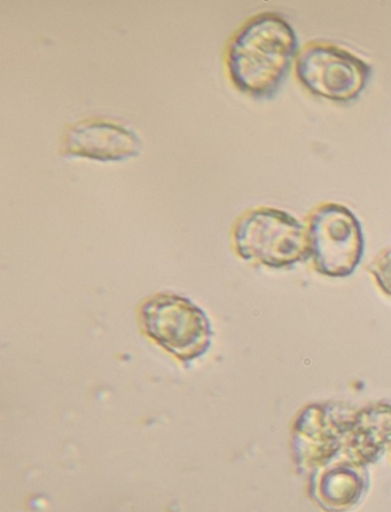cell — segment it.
Returning <instances> with one entry per match:
<instances>
[{
	"mask_svg": "<svg viewBox=\"0 0 391 512\" xmlns=\"http://www.w3.org/2000/svg\"><path fill=\"white\" fill-rule=\"evenodd\" d=\"M143 143L134 131L120 124L85 120L74 124L62 139V154L97 161H124L136 158Z\"/></svg>",
	"mask_w": 391,
	"mask_h": 512,
	"instance_id": "cell-6",
	"label": "cell"
},
{
	"mask_svg": "<svg viewBox=\"0 0 391 512\" xmlns=\"http://www.w3.org/2000/svg\"><path fill=\"white\" fill-rule=\"evenodd\" d=\"M310 252L319 273L344 277L353 274L364 253L361 223L348 208L320 207L308 230Z\"/></svg>",
	"mask_w": 391,
	"mask_h": 512,
	"instance_id": "cell-4",
	"label": "cell"
},
{
	"mask_svg": "<svg viewBox=\"0 0 391 512\" xmlns=\"http://www.w3.org/2000/svg\"><path fill=\"white\" fill-rule=\"evenodd\" d=\"M297 49L299 41L288 22L273 13L257 15L229 46L231 81L246 95L270 98L286 79Z\"/></svg>",
	"mask_w": 391,
	"mask_h": 512,
	"instance_id": "cell-1",
	"label": "cell"
},
{
	"mask_svg": "<svg viewBox=\"0 0 391 512\" xmlns=\"http://www.w3.org/2000/svg\"><path fill=\"white\" fill-rule=\"evenodd\" d=\"M142 321L148 337L184 363L198 360L209 351L211 323L190 299L158 294L143 306Z\"/></svg>",
	"mask_w": 391,
	"mask_h": 512,
	"instance_id": "cell-3",
	"label": "cell"
},
{
	"mask_svg": "<svg viewBox=\"0 0 391 512\" xmlns=\"http://www.w3.org/2000/svg\"><path fill=\"white\" fill-rule=\"evenodd\" d=\"M370 268L381 289L391 296V250L380 254Z\"/></svg>",
	"mask_w": 391,
	"mask_h": 512,
	"instance_id": "cell-7",
	"label": "cell"
},
{
	"mask_svg": "<svg viewBox=\"0 0 391 512\" xmlns=\"http://www.w3.org/2000/svg\"><path fill=\"white\" fill-rule=\"evenodd\" d=\"M297 77L308 90L333 102H351L370 80L371 67L347 51L331 45H312L296 65Z\"/></svg>",
	"mask_w": 391,
	"mask_h": 512,
	"instance_id": "cell-5",
	"label": "cell"
},
{
	"mask_svg": "<svg viewBox=\"0 0 391 512\" xmlns=\"http://www.w3.org/2000/svg\"><path fill=\"white\" fill-rule=\"evenodd\" d=\"M234 244L242 259L272 268L293 266L311 256L308 230L277 209H256L242 217Z\"/></svg>",
	"mask_w": 391,
	"mask_h": 512,
	"instance_id": "cell-2",
	"label": "cell"
}]
</instances>
